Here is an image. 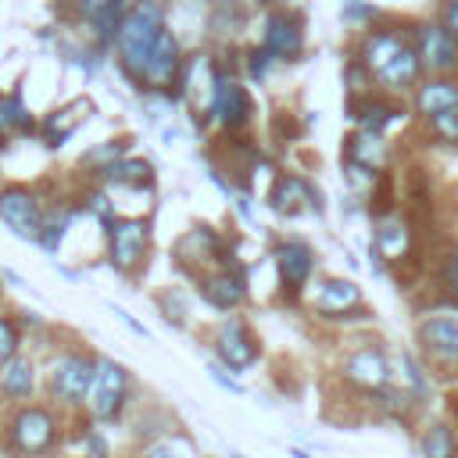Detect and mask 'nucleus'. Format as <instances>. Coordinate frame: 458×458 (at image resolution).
Here are the masks:
<instances>
[{"mask_svg":"<svg viewBox=\"0 0 458 458\" xmlns=\"http://www.w3.org/2000/svg\"><path fill=\"white\" fill-rule=\"evenodd\" d=\"M111 182H125V186H147L150 182V165L147 161H118L107 168Z\"/></svg>","mask_w":458,"mask_h":458,"instance_id":"24","label":"nucleus"},{"mask_svg":"<svg viewBox=\"0 0 458 458\" xmlns=\"http://www.w3.org/2000/svg\"><path fill=\"white\" fill-rule=\"evenodd\" d=\"M86 401H89V411L97 419H114L122 411V401H125V369L107 361V358L97 361Z\"/></svg>","mask_w":458,"mask_h":458,"instance_id":"3","label":"nucleus"},{"mask_svg":"<svg viewBox=\"0 0 458 458\" xmlns=\"http://www.w3.org/2000/svg\"><path fill=\"white\" fill-rule=\"evenodd\" d=\"M11 440H14L18 451H29V454L47 451V447L54 444V419H50L43 408H25V411H18V419H14Z\"/></svg>","mask_w":458,"mask_h":458,"instance_id":"11","label":"nucleus"},{"mask_svg":"<svg viewBox=\"0 0 458 458\" xmlns=\"http://www.w3.org/2000/svg\"><path fill=\"white\" fill-rule=\"evenodd\" d=\"M376 247H379L383 258L397 261L408 250V229H404V222L401 218H383L379 229H376Z\"/></svg>","mask_w":458,"mask_h":458,"instance_id":"23","label":"nucleus"},{"mask_svg":"<svg viewBox=\"0 0 458 458\" xmlns=\"http://www.w3.org/2000/svg\"><path fill=\"white\" fill-rule=\"evenodd\" d=\"M200 290H204V297H208L215 308H236V304L243 301V279H240L236 272H229V268L208 276V279L200 283Z\"/></svg>","mask_w":458,"mask_h":458,"instance_id":"21","label":"nucleus"},{"mask_svg":"<svg viewBox=\"0 0 458 458\" xmlns=\"http://www.w3.org/2000/svg\"><path fill=\"white\" fill-rule=\"evenodd\" d=\"M0 390L7 397H29L32 394V365L18 354H11L4 365H0Z\"/></svg>","mask_w":458,"mask_h":458,"instance_id":"22","label":"nucleus"},{"mask_svg":"<svg viewBox=\"0 0 458 458\" xmlns=\"http://www.w3.org/2000/svg\"><path fill=\"white\" fill-rule=\"evenodd\" d=\"M422 351L440 365H458V311H437L419 322Z\"/></svg>","mask_w":458,"mask_h":458,"instance_id":"4","label":"nucleus"},{"mask_svg":"<svg viewBox=\"0 0 458 458\" xmlns=\"http://www.w3.org/2000/svg\"><path fill=\"white\" fill-rule=\"evenodd\" d=\"M272 4H286V0H272Z\"/></svg>","mask_w":458,"mask_h":458,"instance_id":"31","label":"nucleus"},{"mask_svg":"<svg viewBox=\"0 0 458 458\" xmlns=\"http://www.w3.org/2000/svg\"><path fill=\"white\" fill-rule=\"evenodd\" d=\"M419 57L429 72H451L458 68V36L444 25H422L419 29Z\"/></svg>","mask_w":458,"mask_h":458,"instance_id":"6","label":"nucleus"},{"mask_svg":"<svg viewBox=\"0 0 458 458\" xmlns=\"http://www.w3.org/2000/svg\"><path fill=\"white\" fill-rule=\"evenodd\" d=\"M14 344H18V336H14V326L7 322V318H0V365L14 354Z\"/></svg>","mask_w":458,"mask_h":458,"instance_id":"27","label":"nucleus"},{"mask_svg":"<svg viewBox=\"0 0 458 458\" xmlns=\"http://www.w3.org/2000/svg\"><path fill=\"white\" fill-rule=\"evenodd\" d=\"M454 268H458V250H454Z\"/></svg>","mask_w":458,"mask_h":458,"instance_id":"30","label":"nucleus"},{"mask_svg":"<svg viewBox=\"0 0 458 458\" xmlns=\"http://www.w3.org/2000/svg\"><path fill=\"white\" fill-rule=\"evenodd\" d=\"M347 379L351 383H358V386H365V390H383L386 386V379H390V365H386V358L379 354V351H372V347H365V351H358L354 358H347Z\"/></svg>","mask_w":458,"mask_h":458,"instance_id":"15","label":"nucleus"},{"mask_svg":"<svg viewBox=\"0 0 458 458\" xmlns=\"http://www.w3.org/2000/svg\"><path fill=\"white\" fill-rule=\"evenodd\" d=\"M429 125H433V132H437L440 140L458 143V107L440 111V114H429Z\"/></svg>","mask_w":458,"mask_h":458,"instance_id":"26","label":"nucleus"},{"mask_svg":"<svg viewBox=\"0 0 458 458\" xmlns=\"http://www.w3.org/2000/svg\"><path fill=\"white\" fill-rule=\"evenodd\" d=\"M161 29H165L161 0H136L129 7V14L118 25V50H122V61H125L129 72L140 75V68H143L147 54H150L154 39L161 36Z\"/></svg>","mask_w":458,"mask_h":458,"instance_id":"2","label":"nucleus"},{"mask_svg":"<svg viewBox=\"0 0 458 458\" xmlns=\"http://www.w3.org/2000/svg\"><path fill=\"white\" fill-rule=\"evenodd\" d=\"M179 64H182L179 39L168 29H161V36L154 39V47H150V54H147V61L140 68V79H147L150 86H168L179 75Z\"/></svg>","mask_w":458,"mask_h":458,"instance_id":"7","label":"nucleus"},{"mask_svg":"<svg viewBox=\"0 0 458 458\" xmlns=\"http://www.w3.org/2000/svg\"><path fill=\"white\" fill-rule=\"evenodd\" d=\"M301 47H304L301 21L293 14H272L265 25V50H272L276 57H297Z\"/></svg>","mask_w":458,"mask_h":458,"instance_id":"14","label":"nucleus"},{"mask_svg":"<svg viewBox=\"0 0 458 458\" xmlns=\"http://www.w3.org/2000/svg\"><path fill=\"white\" fill-rule=\"evenodd\" d=\"M358 304H361V293L347 279H326L315 293V308L326 311V315H336V311H347V308H358Z\"/></svg>","mask_w":458,"mask_h":458,"instance_id":"20","label":"nucleus"},{"mask_svg":"<svg viewBox=\"0 0 458 458\" xmlns=\"http://www.w3.org/2000/svg\"><path fill=\"white\" fill-rule=\"evenodd\" d=\"M147 240H150V229L143 218H129V222H114L111 225V261L118 268H132L143 250H147Z\"/></svg>","mask_w":458,"mask_h":458,"instance_id":"10","label":"nucleus"},{"mask_svg":"<svg viewBox=\"0 0 458 458\" xmlns=\"http://www.w3.org/2000/svg\"><path fill=\"white\" fill-rule=\"evenodd\" d=\"M347 161H351L358 172H379V168L386 165V147H383L379 132H369V129L354 132V136L347 140Z\"/></svg>","mask_w":458,"mask_h":458,"instance_id":"17","label":"nucleus"},{"mask_svg":"<svg viewBox=\"0 0 458 458\" xmlns=\"http://www.w3.org/2000/svg\"><path fill=\"white\" fill-rule=\"evenodd\" d=\"M215 114H218V122H222V125H229V129L243 125V122L250 118V97H247V89H243L240 82H229V79H222V75H218Z\"/></svg>","mask_w":458,"mask_h":458,"instance_id":"16","label":"nucleus"},{"mask_svg":"<svg viewBox=\"0 0 458 458\" xmlns=\"http://www.w3.org/2000/svg\"><path fill=\"white\" fill-rule=\"evenodd\" d=\"M451 107H458V82H451V79H437V82H426V86H419V93H415V111L419 114H440V111H451Z\"/></svg>","mask_w":458,"mask_h":458,"instance_id":"18","label":"nucleus"},{"mask_svg":"<svg viewBox=\"0 0 458 458\" xmlns=\"http://www.w3.org/2000/svg\"><path fill=\"white\" fill-rule=\"evenodd\" d=\"M215 351H218V358H222L229 369H247V365L258 358V344H254V336L247 333V326H243L240 318H225V322L218 326Z\"/></svg>","mask_w":458,"mask_h":458,"instance_id":"8","label":"nucleus"},{"mask_svg":"<svg viewBox=\"0 0 458 458\" xmlns=\"http://www.w3.org/2000/svg\"><path fill=\"white\" fill-rule=\"evenodd\" d=\"M89 383H93V361H86V358H79V354L57 361L54 379H50L54 397L64 401V404H79V401H86Z\"/></svg>","mask_w":458,"mask_h":458,"instance_id":"9","label":"nucleus"},{"mask_svg":"<svg viewBox=\"0 0 458 458\" xmlns=\"http://www.w3.org/2000/svg\"><path fill=\"white\" fill-rule=\"evenodd\" d=\"M0 218L25 240H43V218H39V208L32 200V193L25 190H7L0 193Z\"/></svg>","mask_w":458,"mask_h":458,"instance_id":"5","label":"nucleus"},{"mask_svg":"<svg viewBox=\"0 0 458 458\" xmlns=\"http://www.w3.org/2000/svg\"><path fill=\"white\" fill-rule=\"evenodd\" d=\"M444 29L458 36V0H447V7H444Z\"/></svg>","mask_w":458,"mask_h":458,"instance_id":"28","label":"nucleus"},{"mask_svg":"<svg viewBox=\"0 0 458 458\" xmlns=\"http://www.w3.org/2000/svg\"><path fill=\"white\" fill-rule=\"evenodd\" d=\"M422 451H426L429 458H437V454H454V451H458V440L451 437V429L433 426V429L422 437Z\"/></svg>","mask_w":458,"mask_h":458,"instance_id":"25","label":"nucleus"},{"mask_svg":"<svg viewBox=\"0 0 458 458\" xmlns=\"http://www.w3.org/2000/svg\"><path fill=\"white\" fill-rule=\"evenodd\" d=\"M186 100L193 104V111H197V118L200 114H215V97H218V75H215V68H211V61L208 57H197L193 64H190V72H186Z\"/></svg>","mask_w":458,"mask_h":458,"instance_id":"12","label":"nucleus"},{"mask_svg":"<svg viewBox=\"0 0 458 458\" xmlns=\"http://www.w3.org/2000/svg\"><path fill=\"white\" fill-rule=\"evenodd\" d=\"M107 4H114V0H79V7H82L86 14H97V11H104Z\"/></svg>","mask_w":458,"mask_h":458,"instance_id":"29","label":"nucleus"},{"mask_svg":"<svg viewBox=\"0 0 458 458\" xmlns=\"http://www.w3.org/2000/svg\"><path fill=\"white\" fill-rule=\"evenodd\" d=\"M272 204H276L279 215H297V211H304V208L315 204V193H311V186H308L304 179H297V175H283V179L276 182Z\"/></svg>","mask_w":458,"mask_h":458,"instance_id":"19","label":"nucleus"},{"mask_svg":"<svg viewBox=\"0 0 458 458\" xmlns=\"http://www.w3.org/2000/svg\"><path fill=\"white\" fill-rule=\"evenodd\" d=\"M361 61L372 72V79H379L390 89L411 86L419 79V68H422L419 50L411 43H404L401 32H394V29L369 32L365 43H361Z\"/></svg>","mask_w":458,"mask_h":458,"instance_id":"1","label":"nucleus"},{"mask_svg":"<svg viewBox=\"0 0 458 458\" xmlns=\"http://www.w3.org/2000/svg\"><path fill=\"white\" fill-rule=\"evenodd\" d=\"M276 258H279V276H283V283L290 286V293H301V286L308 283V276H311V268H315L311 247L301 243V240H290V243H283V247L276 250Z\"/></svg>","mask_w":458,"mask_h":458,"instance_id":"13","label":"nucleus"}]
</instances>
